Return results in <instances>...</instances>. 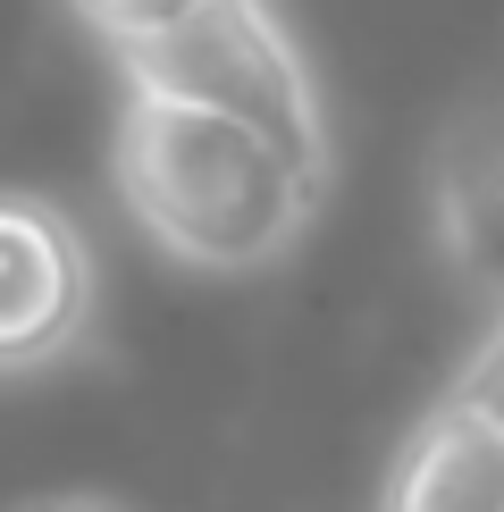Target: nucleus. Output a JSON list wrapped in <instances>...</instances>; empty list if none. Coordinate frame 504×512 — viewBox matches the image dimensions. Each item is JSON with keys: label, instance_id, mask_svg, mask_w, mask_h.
I'll return each instance as SVG.
<instances>
[{"label": "nucleus", "instance_id": "nucleus-3", "mask_svg": "<svg viewBox=\"0 0 504 512\" xmlns=\"http://www.w3.org/2000/svg\"><path fill=\"white\" fill-rule=\"evenodd\" d=\"M93 328V244L51 194L0 185V378L68 361Z\"/></svg>", "mask_w": 504, "mask_h": 512}, {"label": "nucleus", "instance_id": "nucleus-6", "mask_svg": "<svg viewBox=\"0 0 504 512\" xmlns=\"http://www.w3.org/2000/svg\"><path fill=\"white\" fill-rule=\"evenodd\" d=\"M68 9H76V17H84V26H93L101 42H110V59L126 68L135 51L168 42V34L185 26V17H202L210 0H68Z\"/></svg>", "mask_w": 504, "mask_h": 512}, {"label": "nucleus", "instance_id": "nucleus-2", "mask_svg": "<svg viewBox=\"0 0 504 512\" xmlns=\"http://www.w3.org/2000/svg\"><path fill=\"white\" fill-rule=\"evenodd\" d=\"M126 84L143 93H168L185 110L236 118L261 143L303 168V177L328 185V118H320V84H311L303 51L278 34V17L261 0H210L202 17H185L168 42L126 59Z\"/></svg>", "mask_w": 504, "mask_h": 512}, {"label": "nucleus", "instance_id": "nucleus-1", "mask_svg": "<svg viewBox=\"0 0 504 512\" xmlns=\"http://www.w3.org/2000/svg\"><path fill=\"white\" fill-rule=\"evenodd\" d=\"M110 168H118L126 219L168 261L210 269V277H252L286 261L303 244L311 210H320V177H303L278 143H261L236 118L143 93V84H126L118 101Z\"/></svg>", "mask_w": 504, "mask_h": 512}, {"label": "nucleus", "instance_id": "nucleus-4", "mask_svg": "<svg viewBox=\"0 0 504 512\" xmlns=\"http://www.w3.org/2000/svg\"><path fill=\"white\" fill-rule=\"evenodd\" d=\"M429 219L437 252L471 294L504 303V84L462 101L429 152Z\"/></svg>", "mask_w": 504, "mask_h": 512}, {"label": "nucleus", "instance_id": "nucleus-8", "mask_svg": "<svg viewBox=\"0 0 504 512\" xmlns=\"http://www.w3.org/2000/svg\"><path fill=\"white\" fill-rule=\"evenodd\" d=\"M34 512H118V504H93V496H68V504H34Z\"/></svg>", "mask_w": 504, "mask_h": 512}, {"label": "nucleus", "instance_id": "nucleus-7", "mask_svg": "<svg viewBox=\"0 0 504 512\" xmlns=\"http://www.w3.org/2000/svg\"><path fill=\"white\" fill-rule=\"evenodd\" d=\"M446 395H454V403H471V412H488L496 429H504V319H496V336L471 353V370H462Z\"/></svg>", "mask_w": 504, "mask_h": 512}, {"label": "nucleus", "instance_id": "nucleus-5", "mask_svg": "<svg viewBox=\"0 0 504 512\" xmlns=\"http://www.w3.org/2000/svg\"><path fill=\"white\" fill-rule=\"evenodd\" d=\"M378 512H504V429L471 403L437 395L395 454Z\"/></svg>", "mask_w": 504, "mask_h": 512}]
</instances>
